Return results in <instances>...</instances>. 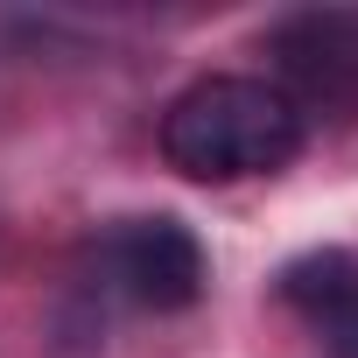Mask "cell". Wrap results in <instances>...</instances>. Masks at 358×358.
Here are the masks:
<instances>
[{
    "mask_svg": "<svg viewBox=\"0 0 358 358\" xmlns=\"http://www.w3.org/2000/svg\"><path fill=\"white\" fill-rule=\"evenodd\" d=\"M162 155L190 183H246L302 155V120L267 78H197L162 113Z\"/></svg>",
    "mask_w": 358,
    "mask_h": 358,
    "instance_id": "obj_1",
    "label": "cell"
},
{
    "mask_svg": "<svg viewBox=\"0 0 358 358\" xmlns=\"http://www.w3.org/2000/svg\"><path fill=\"white\" fill-rule=\"evenodd\" d=\"M274 92L295 106V120L351 127L358 120V15L351 8H302L267 36Z\"/></svg>",
    "mask_w": 358,
    "mask_h": 358,
    "instance_id": "obj_2",
    "label": "cell"
},
{
    "mask_svg": "<svg viewBox=\"0 0 358 358\" xmlns=\"http://www.w3.org/2000/svg\"><path fill=\"white\" fill-rule=\"evenodd\" d=\"M99 274L134 309H190L204 295V246L183 218H127L99 239Z\"/></svg>",
    "mask_w": 358,
    "mask_h": 358,
    "instance_id": "obj_3",
    "label": "cell"
},
{
    "mask_svg": "<svg viewBox=\"0 0 358 358\" xmlns=\"http://www.w3.org/2000/svg\"><path fill=\"white\" fill-rule=\"evenodd\" d=\"M281 302L309 323L323 358H358V253L316 246L281 267Z\"/></svg>",
    "mask_w": 358,
    "mask_h": 358,
    "instance_id": "obj_4",
    "label": "cell"
}]
</instances>
